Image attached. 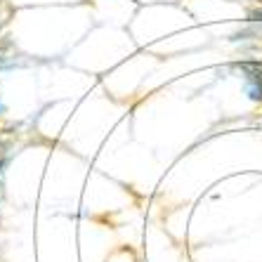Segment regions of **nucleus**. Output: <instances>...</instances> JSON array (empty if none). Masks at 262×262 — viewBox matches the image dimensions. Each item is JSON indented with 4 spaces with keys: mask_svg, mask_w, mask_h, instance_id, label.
<instances>
[{
    "mask_svg": "<svg viewBox=\"0 0 262 262\" xmlns=\"http://www.w3.org/2000/svg\"><path fill=\"white\" fill-rule=\"evenodd\" d=\"M248 19L250 21H255V24H262V10H250Z\"/></svg>",
    "mask_w": 262,
    "mask_h": 262,
    "instance_id": "f03ea898",
    "label": "nucleus"
},
{
    "mask_svg": "<svg viewBox=\"0 0 262 262\" xmlns=\"http://www.w3.org/2000/svg\"><path fill=\"white\" fill-rule=\"evenodd\" d=\"M3 163H5V161H0V168H3Z\"/></svg>",
    "mask_w": 262,
    "mask_h": 262,
    "instance_id": "7ed1b4c3",
    "label": "nucleus"
},
{
    "mask_svg": "<svg viewBox=\"0 0 262 262\" xmlns=\"http://www.w3.org/2000/svg\"><path fill=\"white\" fill-rule=\"evenodd\" d=\"M238 69L248 85V97L253 102H262V67L260 64H238Z\"/></svg>",
    "mask_w": 262,
    "mask_h": 262,
    "instance_id": "f257e3e1",
    "label": "nucleus"
}]
</instances>
